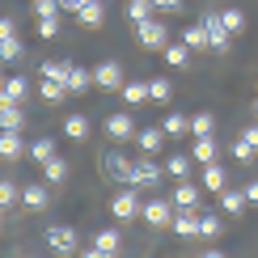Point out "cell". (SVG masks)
I'll return each mask as SVG.
<instances>
[{
    "label": "cell",
    "instance_id": "obj_37",
    "mask_svg": "<svg viewBox=\"0 0 258 258\" xmlns=\"http://www.w3.org/2000/svg\"><path fill=\"white\" fill-rule=\"evenodd\" d=\"M68 68H72V63H55V59H42V63H38V77H51V81H68Z\"/></svg>",
    "mask_w": 258,
    "mask_h": 258
},
{
    "label": "cell",
    "instance_id": "obj_8",
    "mask_svg": "<svg viewBox=\"0 0 258 258\" xmlns=\"http://www.w3.org/2000/svg\"><path fill=\"white\" fill-rule=\"evenodd\" d=\"M106 136H110V140H132V136H140L132 110H114L110 119H106Z\"/></svg>",
    "mask_w": 258,
    "mask_h": 258
},
{
    "label": "cell",
    "instance_id": "obj_11",
    "mask_svg": "<svg viewBox=\"0 0 258 258\" xmlns=\"http://www.w3.org/2000/svg\"><path fill=\"white\" fill-rule=\"evenodd\" d=\"M169 229L178 233V237H199V208H178V216Z\"/></svg>",
    "mask_w": 258,
    "mask_h": 258
},
{
    "label": "cell",
    "instance_id": "obj_5",
    "mask_svg": "<svg viewBox=\"0 0 258 258\" xmlns=\"http://www.w3.org/2000/svg\"><path fill=\"white\" fill-rule=\"evenodd\" d=\"M93 85H98V89H123V63L119 59H102L98 68H93Z\"/></svg>",
    "mask_w": 258,
    "mask_h": 258
},
{
    "label": "cell",
    "instance_id": "obj_4",
    "mask_svg": "<svg viewBox=\"0 0 258 258\" xmlns=\"http://www.w3.org/2000/svg\"><path fill=\"white\" fill-rule=\"evenodd\" d=\"M174 216H178V203H174V199H148V203H144V220L153 224V229L174 224Z\"/></svg>",
    "mask_w": 258,
    "mask_h": 258
},
{
    "label": "cell",
    "instance_id": "obj_48",
    "mask_svg": "<svg viewBox=\"0 0 258 258\" xmlns=\"http://www.w3.org/2000/svg\"><path fill=\"white\" fill-rule=\"evenodd\" d=\"M26 258H34V254H26Z\"/></svg>",
    "mask_w": 258,
    "mask_h": 258
},
{
    "label": "cell",
    "instance_id": "obj_12",
    "mask_svg": "<svg viewBox=\"0 0 258 258\" xmlns=\"http://www.w3.org/2000/svg\"><path fill=\"white\" fill-rule=\"evenodd\" d=\"M0 123H5V132H21V123H26V102H0Z\"/></svg>",
    "mask_w": 258,
    "mask_h": 258
},
{
    "label": "cell",
    "instance_id": "obj_34",
    "mask_svg": "<svg viewBox=\"0 0 258 258\" xmlns=\"http://www.w3.org/2000/svg\"><path fill=\"white\" fill-rule=\"evenodd\" d=\"M0 153H5V161H17L21 157V132H5L0 136Z\"/></svg>",
    "mask_w": 258,
    "mask_h": 258
},
{
    "label": "cell",
    "instance_id": "obj_2",
    "mask_svg": "<svg viewBox=\"0 0 258 258\" xmlns=\"http://www.w3.org/2000/svg\"><path fill=\"white\" fill-rule=\"evenodd\" d=\"M47 245L55 258H77V229H68V224H51L47 229Z\"/></svg>",
    "mask_w": 258,
    "mask_h": 258
},
{
    "label": "cell",
    "instance_id": "obj_18",
    "mask_svg": "<svg viewBox=\"0 0 258 258\" xmlns=\"http://www.w3.org/2000/svg\"><path fill=\"white\" fill-rule=\"evenodd\" d=\"M30 98V81L26 77H5V93H0V102H26Z\"/></svg>",
    "mask_w": 258,
    "mask_h": 258
},
{
    "label": "cell",
    "instance_id": "obj_7",
    "mask_svg": "<svg viewBox=\"0 0 258 258\" xmlns=\"http://www.w3.org/2000/svg\"><path fill=\"white\" fill-rule=\"evenodd\" d=\"M102 165H106V174H110L114 182H127V186H132V178H136V161H127L123 153H106Z\"/></svg>",
    "mask_w": 258,
    "mask_h": 258
},
{
    "label": "cell",
    "instance_id": "obj_3",
    "mask_svg": "<svg viewBox=\"0 0 258 258\" xmlns=\"http://www.w3.org/2000/svg\"><path fill=\"white\" fill-rule=\"evenodd\" d=\"M110 216H114V220H123V224L144 220V203L136 199V190H132V186H127V190H119V195L110 199Z\"/></svg>",
    "mask_w": 258,
    "mask_h": 258
},
{
    "label": "cell",
    "instance_id": "obj_36",
    "mask_svg": "<svg viewBox=\"0 0 258 258\" xmlns=\"http://www.w3.org/2000/svg\"><path fill=\"white\" fill-rule=\"evenodd\" d=\"M212 127H216V119H212L208 110H199L195 119H190V136H195V140H203V136H212Z\"/></svg>",
    "mask_w": 258,
    "mask_h": 258
},
{
    "label": "cell",
    "instance_id": "obj_23",
    "mask_svg": "<svg viewBox=\"0 0 258 258\" xmlns=\"http://www.w3.org/2000/svg\"><path fill=\"white\" fill-rule=\"evenodd\" d=\"M119 93H123V102H127V106H144L148 98H153V93H148V85H144V81H127V85H123Z\"/></svg>",
    "mask_w": 258,
    "mask_h": 258
},
{
    "label": "cell",
    "instance_id": "obj_14",
    "mask_svg": "<svg viewBox=\"0 0 258 258\" xmlns=\"http://www.w3.org/2000/svg\"><path fill=\"white\" fill-rule=\"evenodd\" d=\"M203 190H229V174H224L220 161H212V165H203Z\"/></svg>",
    "mask_w": 258,
    "mask_h": 258
},
{
    "label": "cell",
    "instance_id": "obj_38",
    "mask_svg": "<svg viewBox=\"0 0 258 258\" xmlns=\"http://www.w3.org/2000/svg\"><path fill=\"white\" fill-rule=\"evenodd\" d=\"M148 93H153V102H169L174 98V85H169L165 77H153L148 81Z\"/></svg>",
    "mask_w": 258,
    "mask_h": 258
},
{
    "label": "cell",
    "instance_id": "obj_49",
    "mask_svg": "<svg viewBox=\"0 0 258 258\" xmlns=\"http://www.w3.org/2000/svg\"><path fill=\"white\" fill-rule=\"evenodd\" d=\"M254 110H258V102H254Z\"/></svg>",
    "mask_w": 258,
    "mask_h": 258
},
{
    "label": "cell",
    "instance_id": "obj_27",
    "mask_svg": "<svg viewBox=\"0 0 258 258\" xmlns=\"http://www.w3.org/2000/svg\"><path fill=\"white\" fill-rule=\"evenodd\" d=\"M93 245L106 250V254H119V250H123V237H119L114 229H98V233H93Z\"/></svg>",
    "mask_w": 258,
    "mask_h": 258
},
{
    "label": "cell",
    "instance_id": "obj_40",
    "mask_svg": "<svg viewBox=\"0 0 258 258\" xmlns=\"http://www.w3.org/2000/svg\"><path fill=\"white\" fill-rule=\"evenodd\" d=\"M186 132H190L186 114H165V136H186Z\"/></svg>",
    "mask_w": 258,
    "mask_h": 258
},
{
    "label": "cell",
    "instance_id": "obj_22",
    "mask_svg": "<svg viewBox=\"0 0 258 258\" xmlns=\"http://www.w3.org/2000/svg\"><path fill=\"white\" fill-rule=\"evenodd\" d=\"M182 42H186L190 51H203V47H212V38H208V26H203V21H199V26H186V30H182Z\"/></svg>",
    "mask_w": 258,
    "mask_h": 258
},
{
    "label": "cell",
    "instance_id": "obj_17",
    "mask_svg": "<svg viewBox=\"0 0 258 258\" xmlns=\"http://www.w3.org/2000/svg\"><path fill=\"white\" fill-rule=\"evenodd\" d=\"M21 208L42 212V208H47V186H38V182H26V186H21Z\"/></svg>",
    "mask_w": 258,
    "mask_h": 258
},
{
    "label": "cell",
    "instance_id": "obj_44",
    "mask_svg": "<svg viewBox=\"0 0 258 258\" xmlns=\"http://www.w3.org/2000/svg\"><path fill=\"white\" fill-rule=\"evenodd\" d=\"M77 258H114V254H106V250H98V245H89V250H81Z\"/></svg>",
    "mask_w": 258,
    "mask_h": 258
},
{
    "label": "cell",
    "instance_id": "obj_6",
    "mask_svg": "<svg viewBox=\"0 0 258 258\" xmlns=\"http://www.w3.org/2000/svg\"><path fill=\"white\" fill-rule=\"evenodd\" d=\"M0 55H5V63L21 59V38H17L13 17H5V21H0Z\"/></svg>",
    "mask_w": 258,
    "mask_h": 258
},
{
    "label": "cell",
    "instance_id": "obj_26",
    "mask_svg": "<svg viewBox=\"0 0 258 258\" xmlns=\"http://www.w3.org/2000/svg\"><path fill=\"white\" fill-rule=\"evenodd\" d=\"M38 93H42V102H63L68 81H51V77H42V81H38Z\"/></svg>",
    "mask_w": 258,
    "mask_h": 258
},
{
    "label": "cell",
    "instance_id": "obj_19",
    "mask_svg": "<svg viewBox=\"0 0 258 258\" xmlns=\"http://www.w3.org/2000/svg\"><path fill=\"white\" fill-rule=\"evenodd\" d=\"M190 169H195V157H169L165 161V178H174V182H186L190 178Z\"/></svg>",
    "mask_w": 258,
    "mask_h": 258
},
{
    "label": "cell",
    "instance_id": "obj_29",
    "mask_svg": "<svg viewBox=\"0 0 258 258\" xmlns=\"http://www.w3.org/2000/svg\"><path fill=\"white\" fill-rule=\"evenodd\" d=\"M51 157H55V140H51V136H42V140H34V144H30V161L47 165Z\"/></svg>",
    "mask_w": 258,
    "mask_h": 258
},
{
    "label": "cell",
    "instance_id": "obj_9",
    "mask_svg": "<svg viewBox=\"0 0 258 258\" xmlns=\"http://www.w3.org/2000/svg\"><path fill=\"white\" fill-rule=\"evenodd\" d=\"M161 174H165V169H161L157 161L144 153V157L136 161V178H132V186H157V182H161Z\"/></svg>",
    "mask_w": 258,
    "mask_h": 258
},
{
    "label": "cell",
    "instance_id": "obj_47",
    "mask_svg": "<svg viewBox=\"0 0 258 258\" xmlns=\"http://www.w3.org/2000/svg\"><path fill=\"white\" fill-rule=\"evenodd\" d=\"M59 5H63V9H72V13H81V5H85V0H59Z\"/></svg>",
    "mask_w": 258,
    "mask_h": 258
},
{
    "label": "cell",
    "instance_id": "obj_24",
    "mask_svg": "<svg viewBox=\"0 0 258 258\" xmlns=\"http://www.w3.org/2000/svg\"><path fill=\"white\" fill-rule=\"evenodd\" d=\"M220 229H224V220L216 216V212H199V237H203V241L220 237Z\"/></svg>",
    "mask_w": 258,
    "mask_h": 258
},
{
    "label": "cell",
    "instance_id": "obj_43",
    "mask_svg": "<svg viewBox=\"0 0 258 258\" xmlns=\"http://www.w3.org/2000/svg\"><path fill=\"white\" fill-rule=\"evenodd\" d=\"M153 9H161V13H178L182 0H153Z\"/></svg>",
    "mask_w": 258,
    "mask_h": 258
},
{
    "label": "cell",
    "instance_id": "obj_13",
    "mask_svg": "<svg viewBox=\"0 0 258 258\" xmlns=\"http://www.w3.org/2000/svg\"><path fill=\"white\" fill-rule=\"evenodd\" d=\"M233 157H237V161L258 157V123H254V127H245V132L237 136V144H233Z\"/></svg>",
    "mask_w": 258,
    "mask_h": 258
},
{
    "label": "cell",
    "instance_id": "obj_46",
    "mask_svg": "<svg viewBox=\"0 0 258 258\" xmlns=\"http://www.w3.org/2000/svg\"><path fill=\"white\" fill-rule=\"evenodd\" d=\"M199 258H229V254H224V250H216V245H212V250H203Z\"/></svg>",
    "mask_w": 258,
    "mask_h": 258
},
{
    "label": "cell",
    "instance_id": "obj_21",
    "mask_svg": "<svg viewBox=\"0 0 258 258\" xmlns=\"http://www.w3.org/2000/svg\"><path fill=\"white\" fill-rule=\"evenodd\" d=\"M77 21H81V26H89V30H98L102 21H106V9H102V0H89V5H81Z\"/></svg>",
    "mask_w": 258,
    "mask_h": 258
},
{
    "label": "cell",
    "instance_id": "obj_25",
    "mask_svg": "<svg viewBox=\"0 0 258 258\" xmlns=\"http://www.w3.org/2000/svg\"><path fill=\"white\" fill-rule=\"evenodd\" d=\"M216 153H220L216 140L203 136V140H195V153H190V157H195V165H212V161H216Z\"/></svg>",
    "mask_w": 258,
    "mask_h": 258
},
{
    "label": "cell",
    "instance_id": "obj_10",
    "mask_svg": "<svg viewBox=\"0 0 258 258\" xmlns=\"http://www.w3.org/2000/svg\"><path fill=\"white\" fill-rule=\"evenodd\" d=\"M203 26H208V38H212V47L208 51H220V55H224V51H229V30H224V21H220V13H208V17H203Z\"/></svg>",
    "mask_w": 258,
    "mask_h": 258
},
{
    "label": "cell",
    "instance_id": "obj_41",
    "mask_svg": "<svg viewBox=\"0 0 258 258\" xmlns=\"http://www.w3.org/2000/svg\"><path fill=\"white\" fill-rule=\"evenodd\" d=\"M59 0H34V17H59Z\"/></svg>",
    "mask_w": 258,
    "mask_h": 258
},
{
    "label": "cell",
    "instance_id": "obj_30",
    "mask_svg": "<svg viewBox=\"0 0 258 258\" xmlns=\"http://www.w3.org/2000/svg\"><path fill=\"white\" fill-rule=\"evenodd\" d=\"M42 178H47L51 186H59V182L68 178V161H63V157H51L47 165H42Z\"/></svg>",
    "mask_w": 258,
    "mask_h": 258
},
{
    "label": "cell",
    "instance_id": "obj_33",
    "mask_svg": "<svg viewBox=\"0 0 258 258\" xmlns=\"http://www.w3.org/2000/svg\"><path fill=\"white\" fill-rule=\"evenodd\" d=\"M186 59H190L186 42H169V47H165V63H169V68H186Z\"/></svg>",
    "mask_w": 258,
    "mask_h": 258
},
{
    "label": "cell",
    "instance_id": "obj_28",
    "mask_svg": "<svg viewBox=\"0 0 258 258\" xmlns=\"http://www.w3.org/2000/svg\"><path fill=\"white\" fill-rule=\"evenodd\" d=\"M93 85V72L89 68H77V63H72L68 68V93H85Z\"/></svg>",
    "mask_w": 258,
    "mask_h": 258
},
{
    "label": "cell",
    "instance_id": "obj_16",
    "mask_svg": "<svg viewBox=\"0 0 258 258\" xmlns=\"http://www.w3.org/2000/svg\"><path fill=\"white\" fill-rule=\"evenodd\" d=\"M245 203H250V199H245V186H241V190H237V186L220 190V212H229V216H241Z\"/></svg>",
    "mask_w": 258,
    "mask_h": 258
},
{
    "label": "cell",
    "instance_id": "obj_42",
    "mask_svg": "<svg viewBox=\"0 0 258 258\" xmlns=\"http://www.w3.org/2000/svg\"><path fill=\"white\" fill-rule=\"evenodd\" d=\"M38 34L42 38H59V17H38Z\"/></svg>",
    "mask_w": 258,
    "mask_h": 258
},
{
    "label": "cell",
    "instance_id": "obj_35",
    "mask_svg": "<svg viewBox=\"0 0 258 258\" xmlns=\"http://www.w3.org/2000/svg\"><path fill=\"white\" fill-rule=\"evenodd\" d=\"M220 21H224L229 34H241V30H245V13H241V9H220Z\"/></svg>",
    "mask_w": 258,
    "mask_h": 258
},
{
    "label": "cell",
    "instance_id": "obj_39",
    "mask_svg": "<svg viewBox=\"0 0 258 258\" xmlns=\"http://www.w3.org/2000/svg\"><path fill=\"white\" fill-rule=\"evenodd\" d=\"M0 203H5V208H13V203H21V186L13 178H5L0 182Z\"/></svg>",
    "mask_w": 258,
    "mask_h": 258
},
{
    "label": "cell",
    "instance_id": "obj_45",
    "mask_svg": "<svg viewBox=\"0 0 258 258\" xmlns=\"http://www.w3.org/2000/svg\"><path fill=\"white\" fill-rule=\"evenodd\" d=\"M245 199H250V203H258V178H250V182H245Z\"/></svg>",
    "mask_w": 258,
    "mask_h": 258
},
{
    "label": "cell",
    "instance_id": "obj_1",
    "mask_svg": "<svg viewBox=\"0 0 258 258\" xmlns=\"http://www.w3.org/2000/svg\"><path fill=\"white\" fill-rule=\"evenodd\" d=\"M136 38H140V47H148V51H165V47H169V30H165V21H161V17L140 21V26H136Z\"/></svg>",
    "mask_w": 258,
    "mask_h": 258
},
{
    "label": "cell",
    "instance_id": "obj_31",
    "mask_svg": "<svg viewBox=\"0 0 258 258\" xmlns=\"http://www.w3.org/2000/svg\"><path fill=\"white\" fill-rule=\"evenodd\" d=\"M63 136L68 140H85L89 136V119H85V114H68V119H63Z\"/></svg>",
    "mask_w": 258,
    "mask_h": 258
},
{
    "label": "cell",
    "instance_id": "obj_15",
    "mask_svg": "<svg viewBox=\"0 0 258 258\" xmlns=\"http://www.w3.org/2000/svg\"><path fill=\"white\" fill-rule=\"evenodd\" d=\"M199 199H203V186H195L190 178L174 186V203H178V208H199Z\"/></svg>",
    "mask_w": 258,
    "mask_h": 258
},
{
    "label": "cell",
    "instance_id": "obj_20",
    "mask_svg": "<svg viewBox=\"0 0 258 258\" xmlns=\"http://www.w3.org/2000/svg\"><path fill=\"white\" fill-rule=\"evenodd\" d=\"M136 144L144 148L148 157H153V153H161V144H165V127H144V132L136 136Z\"/></svg>",
    "mask_w": 258,
    "mask_h": 258
},
{
    "label": "cell",
    "instance_id": "obj_32",
    "mask_svg": "<svg viewBox=\"0 0 258 258\" xmlns=\"http://www.w3.org/2000/svg\"><path fill=\"white\" fill-rule=\"evenodd\" d=\"M153 17V0H127V21L132 26H140V21Z\"/></svg>",
    "mask_w": 258,
    "mask_h": 258
}]
</instances>
